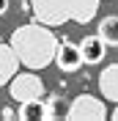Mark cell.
<instances>
[{"mask_svg":"<svg viewBox=\"0 0 118 121\" xmlns=\"http://www.w3.org/2000/svg\"><path fill=\"white\" fill-rule=\"evenodd\" d=\"M0 41H3V39H0Z\"/></svg>","mask_w":118,"mask_h":121,"instance_id":"cell-15","label":"cell"},{"mask_svg":"<svg viewBox=\"0 0 118 121\" xmlns=\"http://www.w3.org/2000/svg\"><path fill=\"white\" fill-rule=\"evenodd\" d=\"M99 91H102V96H107V102L118 105V63H110L99 74Z\"/></svg>","mask_w":118,"mask_h":121,"instance_id":"cell-8","label":"cell"},{"mask_svg":"<svg viewBox=\"0 0 118 121\" xmlns=\"http://www.w3.org/2000/svg\"><path fill=\"white\" fill-rule=\"evenodd\" d=\"M19 63H22V60H19L17 50L11 47V41H8V44L0 41V85H8L11 80H14Z\"/></svg>","mask_w":118,"mask_h":121,"instance_id":"cell-6","label":"cell"},{"mask_svg":"<svg viewBox=\"0 0 118 121\" xmlns=\"http://www.w3.org/2000/svg\"><path fill=\"white\" fill-rule=\"evenodd\" d=\"M55 116H58V99L50 96V99H47V116H44V121H52Z\"/></svg>","mask_w":118,"mask_h":121,"instance_id":"cell-12","label":"cell"},{"mask_svg":"<svg viewBox=\"0 0 118 121\" xmlns=\"http://www.w3.org/2000/svg\"><path fill=\"white\" fill-rule=\"evenodd\" d=\"M47 116V102L44 99H30V102H19V113L17 118L30 121V118H44Z\"/></svg>","mask_w":118,"mask_h":121,"instance_id":"cell-11","label":"cell"},{"mask_svg":"<svg viewBox=\"0 0 118 121\" xmlns=\"http://www.w3.org/2000/svg\"><path fill=\"white\" fill-rule=\"evenodd\" d=\"M58 39L55 33L50 30V25L44 22H28V25H19V28L11 33V47L17 50L22 66L33 69H47L55 60V52H58Z\"/></svg>","mask_w":118,"mask_h":121,"instance_id":"cell-1","label":"cell"},{"mask_svg":"<svg viewBox=\"0 0 118 121\" xmlns=\"http://www.w3.org/2000/svg\"><path fill=\"white\" fill-rule=\"evenodd\" d=\"M8 94L14 102H30V99H44V83L41 77L33 74V69L25 74H14V80L8 83Z\"/></svg>","mask_w":118,"mask_h":121,"instance_id":"cell-4","label":"cell"},{"mask_svg":"<svg viewBox=\"0 0 118 121\" xmlns=\"http://www.w3.org/2000/svg\"><path fill=\"white\" fill-rule=\"evenodd\" d=\"M69 121H104L107 118V105L102 99L91 96V94H80L66 110Z\"/></svg>","mask_w":118,"mask_h":121,"instance_id":"cell-3","label":"cell"},{"mask_svg":"<svg viewBox=\"0 0 118 121\" xmlns=\"http://www.w3.org/2000/svg\"><path fill=\"white\" fill-rule=\"evenodd\" d=\"M30 14L38 22L58 28L72 19V0H30Z\"/></svg>","mask_w":118,"mask_h":121,"instance_id":"cell-2","label":"cell"},{"mask_svg":"<svg viewBox=\"0 0 118 121\" xmlns=\"http://www.w3.org/2000/svg\"><path fill=\"white\" fill-rule=\"evenodd\" d=\"M96 33L104 39V44H107V47H118V17H115V14L104 17L102 22H99V28H96Z\"/></svg>","mask_w":118,"mask_h":121,"instance_id":"cell-10","label":"cell"},{"mask_svg":"<svg viewBox=\"0 0 118 121\" xmlns=\"http://www.w3.org/2000/svg\"><path fill=\"white\" fill-rule=\"evenodd\" d=\"M55 63H58V69L63 72V74H74V72H80L82 63H85L80 44H74V41L63 39V41L58 44V52H55Z\"/></svg>","mask_w":118,"mask_h":121,"instance_id":"cell-5","label":"cell"},{"mask_svg":"<svg viewBox=\"0 0 118 121\" xmlns=\"http://www.w3.org/2000/svg\"><path fill=\"white\" fill-rule=\"evenodd\" d=\"M113 121H118V105H115V110H113V116H110Z\"/></svg>","mask_w":118,"mask_h":121,"instance_id":"cell-14","label":"cell"},{"mask_svg":"<svg viewBox=\"0 0 118 121\" xmlns=\"http://www.w3.org/2000/svg\"><path fill=\"white\" fill-rule=\"evenodd\" d=\"M6 11H8V0H0V17L6 14Z\"/></svg>","mask_w":118,"mask_h":121,"instance_id":"cell-13","label":"cell"},{"mask_svg":"<svg viewBox=\"0 0 118 121\" xmlns=\"http://www.w3.org/2000/svg\"><path fill=\"white\" fill-rule=\"evenodd\" d=\"M99 11V0H72V22L88 25Z\"/></svg>","mask_w":118,"mask_h":121,"instance_id":"cell-9","label":"cell"},{"mask_svg":"<svg viewBox=\"0 0 118 121\" xmlns=\"http://www.w3.org/2000/svg\"><path fill=\"white\" fill-rule=\"evenodd\" d=\"M80 50H82V58L88 66H96V63H102L104 55H107V44H104V39L99 33H91L80 41Z\"/></svg>","mask_w":118,"mask_h":121,"instance_id":"cell-7","label":"cell"}]
</instances>
